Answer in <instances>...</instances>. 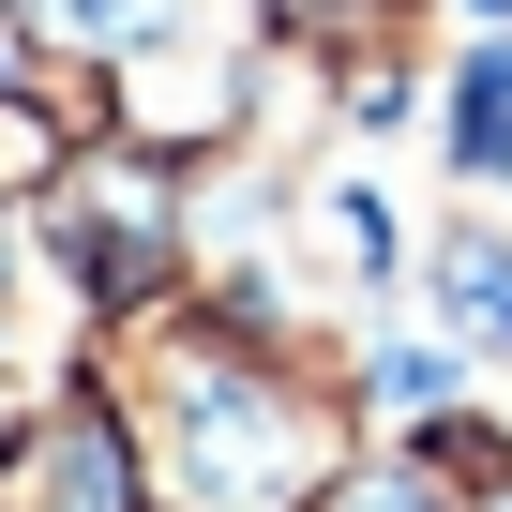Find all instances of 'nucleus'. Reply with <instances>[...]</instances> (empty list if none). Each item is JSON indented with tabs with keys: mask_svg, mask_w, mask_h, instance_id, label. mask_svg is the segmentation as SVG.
I'll return each instance as SVG.
<instances>
[{
	"mask_svg": "<svg viewBox=\"0 0 512 512\" xmlns=\"http://www.w3.org/2000/svg\"><path fill=\"white\" fill-rule=\"evenodd\" d=\"M46 16H61V31H136L151 0H46Z\"/></svg>",
	"mask_w": 512,
	"mask_h": 512,
	"instance_id": "obj_3",
	"label": "nucleus"
},
{
	"mask_svg": "<svg viewBox=\"0 0 512 512\" xmlns=\"http://www.w3.org/2000/svg\"><path fill=\"white\" fill-rule=\"evenodd\" d=\"M452 136H467L482 166H512V61H467V106H452Z\"/></svg>",
	"mask_w": 512,
	"mask_h": 512,
	"instance_id": "obj_2",
	"label": "nucleus"
},
{
	"mask_svg": "<svg viewBox=\"0 0 512 512\" xmlns=\"http://www.w3.org/2000/svg\"><path fill=\"white\" fill-rule=\"evenodd\" d=\"M437 287H452V317H467V332H497V347H512V256H497V241H452V256H437Z\"/></svg>",
	"mask_w": 512,
	"mask_h": 512,
	"instance_id": "obj_1",
	"label": "nucleus"
}]
</instances>
